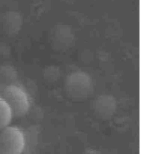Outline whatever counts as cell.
Masks as SVG:
<instances>
[{
  "label": "cell",
  "mask_w": 144,
  "mask_h": 154,
  "mask_svg": "<svg viewBox=\"0 0 144 154\" xmlns=\"http://www.w3.org/2000/svg\"><path fill=\"white\" fill-rule=\"evenodd\" d=\"M1 98L9 105L14 117L25 115L30 108L28 95L24 89L16 84L7 86L3 90Z\"/></svg>",
  "instance_id": "6da1fadb"
},
{
  "label": "cell",
  "mask_w": 144,
  "mask_h": 154,
  "mask_svg": "<svg viewBox=\"0 0 144 154\" xmlns=\"http://www.w3.org/2000/svg\"><path fill=\"white\" fill-rule=\"evenodd\" d=\"M25 146V135L18 127L10 125L0 131V154H22Z\"/></svg>",
  "instance_id": "7a4b0ae2"
},
{
  "label": "cell",
  "mask_w": 144,
  "mask_h": 154,
  "mask_svg": "<svg viewBox=\"0 0 144 154\" xmlns=\"http://www.w3.org/2000/svg\"><path fill=\"white\" fill-rule=\"evenodd\" d=\"M14 116L7 102L0 97V131L10 126Z\"/></svg>",
  "instance_id": "3957f363"
}]
</instances>
